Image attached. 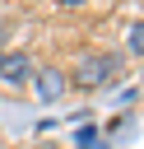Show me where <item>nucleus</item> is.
I'll list each match as a JSON object with an SVG mask.
<instances>
[{
    "label": "nucleus",
    "mask_w": 144,
    "mask_h": 149,
    "mask_svg": "<svg viewBox=\"0 0 144 149\" xmlns=\"http://www.w3.org/2000/svg\"><path fill=\"white\" fill-rule=\"evenodd\" d=\"M116 74H121V56H111V51H88L74 65V84L79 88H107Z\"/></svg>",
    "instance_id": "f257e3e1"
},
{
    "label": "nucleus",
    "mask_w": 144,
    "mask_h": 149,
    "mask_svg": "<svg viewBox=\"0 0 144 149\" xmlns=\"http://www.w3.org/2000/svg\"><path fill=\"white\" fill-rule=\"evenodd\" d=\"M0 79H5L9 88H23V84L33 79V61H28V56H5V65H0Z\"/></svg>",
    "instance_id": "f03ea898"
},
{
    "label": "nucleus",
    "mask_w": 144,
    "mask_h": 149,
    "mask_svg": "<svg viewBox=\"0 0 144 149\" xmlns=\"http://www.w3.org/2000/svg\"><path fill=\"white\" fill-rule=\"evenodd\" d=\"M60 93H65V74H60V70H42V74H37V98H42V102H56Z\"/></svg>",
    "instance_id": "7ed1b4c3"
},
{
    "label": "nucleus",
    "mask_w": 144,
    "mask_h": 149,
    "mask_svg": "<svg viewBox=\"0 0 144 149\" xmlns=\"http://www.w3.org/2000/svg\"><path fill=\"white\" fill-rule=\"evenodd\" d=\"M125 51H130V56H144V19L125 28Z\"/></svg>",
    "instance_id": "20e7f679"
},
{
    "label": "nucleus",
    "mask_w": 144,
    "mask_h": 149,
    "mask_svg": "<svg viewBox=\"0 0 144 149\" xmlns=\"http://www.w3.org/2000/svg\"><path fill=\"white\" fill-rule=\"evenodd\" d=\"M74 140H79V149H107V144H98V130H93V126H79Z\"/></svg>",
    "instance_id": "39448f33"
},
{
    "label": "nucleus",
    "mask_w": 144,
    "mask_h": 149,
    "mask_svg": "<svg viewBox=\"0 0 144 149\" xmlns=\"http://www.w3.org/2000/svg\"><path fill=\"white\" fill-rule=\"evenodd\" d=\"M0 65H5V51H0Z\"/></svg>",
    "instance_id": "423d86ee"
}]
</instances>
